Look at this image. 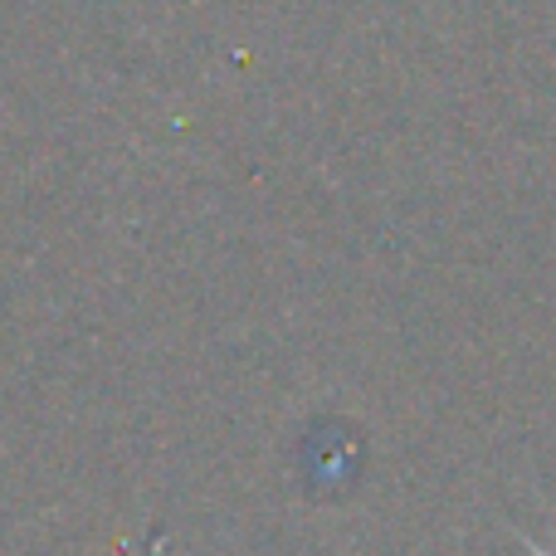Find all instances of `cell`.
Masks as SVG:
<instances>
[{
	"instance_id": "cell-1",
	"label": "cell",
	"mask_w": 556,
	"mask_h": 556,
	"mask_svg": "<svg viewBox=\"0 0 556 556\" xmlns=\"http://www.w3.org/2000/svg\"><path fill=\"white\" fill-rule=\"evenodd\" d=\"M528 552H532V556H556V552H542V547H532V542H528Z\"/></svg>"
}]
</instances>
